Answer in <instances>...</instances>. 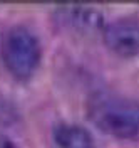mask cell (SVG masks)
Masks as SVG:
<instances>
[{
  "label": "cell",
  "instance_id": "cell-1",
  "mask_svg": "<svg viewBox=\"0 0 139 148\" xmlns=\"http://www.w3.org/2000/svg\"><path fill=\"white\" fill-rule=\"evenodd\" d=\"M87 116L97 128L121 140H138L139 138V103L101 94L89 101Z\"/></svg>",
  "mask_w": 139,
  "mask_h": 148
},
{
  "label": "cell",
  "instance_id": "cell-2",
  "mask_svg": "<svg viewBox=\"0 0 139 148\" xmlns=\"http://www.w3.org/2000/svg\"><path fill=\"white\" fill-rule=\"evenodd\" d=\"M3 66L14 77L28 79L40 62V42L37 36L24 25H14L5 30L0 42Z\"/></svg>",
  "mask_w": 139,
  "mask_h": 148
},
{
  "label": "cell",
  "instance_id": "cell-3",
  "mask_svg": "<svg viewBox=\"0 0 139 148\" xmlns=\"http://www.w3.org/2000/svg\"><path fill=\"white\" fill-rule=\"evenodd\" d=\"M102 39L109 51L121 57L139 56V20L117 18L111 24H106Z\"/></svg>",
  "mask_w": 139,
  "mask_h": 148
},
{
  "label": "cell",
  "instance_id": "cell-4",
  "mask_svg": "<svg viewBox=\"0 0 139 148\" xmlns=\"http://www.w3.org/2000/svg\"><path fill=\"white\" fill-rule=\"evenodd\" d=\"M59 12H60L59 17L62 18V24L67 27H72L77 32L92 34L97 30H104V27H106L102 24L101 14L91 7H81V5L60 7Z\"/></svg>",
  "mask_w": 139,
  "mask_h": 148
},
{
  "label": "cell",
  "instance_id": "cell-5",
  "mask_svg": "<svg viewBox=\"0 0 139 148\" xmlns=\"http://www.w3.org/2000/svg\"><path fill=\"white\" fill-rule=\"evenodd\" d=\"M52 135L57 148H96L91 133L79 125L59 123Z\"/></svg>",
  "mask_w": 139,
  "mask_h": 148
},
{
  "label": "cell",
  "instance_id": "cell-6",
  "mask_svg": "<svg viewBox=\"0 0 139 148\" xmlns=\"http://www.w3.org/2000/svg\"><path fill=\"white\" fill-rule=\"evenodd\" d=\"M0 148H17L9 138H0Z\"/></svg>",
  "mask_w": 139,
  "mask_h": 148
}]
</instances>
